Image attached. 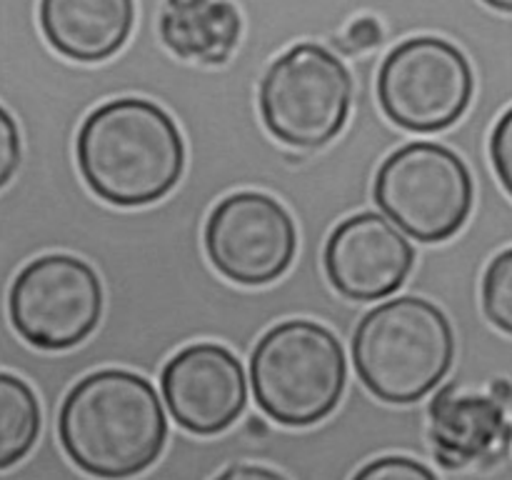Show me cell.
<instances>
[{"instance_id": "cell-14", "label": "cell", "mask_w": 512, "mask_h": 480, "mask_svg": "<svg viewBox=\"0 0 512 480\" xmlns=\"http://www.w3.org/2000/svg\"><path fill=\"white\" fill-rule=\"evenodd\" d=\"M243 35V15L235 0H165L160 38L183 60L220 65L235 53Z\"/></svg>"}, {"instance_id": "cell-7", "label": "cell", "mask_w": 512, "mask_h": 480, "mask_svg": "<svg viewBox=\"0 0 512 480\" xmlns=\"http://www.w3.org/2000/svg\"><path fill=\"white\" fill-rule=\"evenodd\" d=\"M473 93L475 78L465 53L435 35L398 43L378 70L380 108L413 133H435L458 123Z\"/></svg>"}, {"instance_id": "cell-16", "label": "cell", "mask_w": 512, "mask_h": 480, "mask_svg": "<svg viewBox=\"0 0 512 480\" xmlns=\"http://www.w3.org/2000/svg\"><path fill=\"white\" fill-rule=\"evenodd\" d=\"M480 293H483V310L490 323L512 335V248L490 260Z\"/></svg>"}, {"instance_id": "cell-11", "label": "cell", "mask_w": 512, "mask_h": 480, "mask_svg": "<svg viewBox=\"0 0 512 480\" xmlns=\"http://www.w3.org/2000/svg\"><path fill=\"white\" fill-rule=\"evenodd\" d=\"M325 273L340 295L373 303L393 295L415 265V248L378 213H358L335 225L325 243Z\"/></svg>"}, {"instance_id": "cell-2", "label": "cell", "mask_w": 512, "mask_h": 480, "mask_svg": "<svg viewBox=\"0 0 512 480\" xmlns=\"http://www.w3.org/2000/svg\"><path fill=\"white\" fill-rule=\"evenodd\" d=\"M75 158L88 188L118 208L165 198L185 170V143L168 110L145 98H115L83 120Z\"/></svg>"}, {"instance_id": "cell-21", "label": "cell", "mask_w": 512, "mask_h": 480, "mask_svg": "<svg viewBox=\"0 0 512 480\" xmlns=\"http://www.w3.org/2000/svg\"><path fill=\"white\" fill-rule=\"evenodd\" d=\"M350 38L355 40L358 48H370V45H378L380 40V28H378V20L373 18H363L350 28Z\"/></svg>"}, {"instance_id": "cell-22", "label": "cell", "mask_w": 512, "mask_h": 480, "mask_svg": "<svg viewBox=\"0 0 512 480\" xmlns=\"http://www.w3.org/2000/svg\"><path fill=\"white\" fill-rule=\"evenodd\" d=\"M490 8L500 10V13H512V0H483Z\"/></svg>"}, {"instance_id": "cell-18", "label": "cell", "mask_w": 512, "mask_h": 480, "mask_svg": "<svg viewBox=\"0 0 512 480\" xmlns=\"http://www.w3.org/2000/svg\"><path fill=\"white\" fill-rule=\"evenodd\" d=\"M490 160H493L495 175L512 198V105L500 115L490 135Z\"/></svg>"}, {"instance_id": "cell-12", "label": "cell", "mask_w": 512, "mask_h": 480, "mask_svg": "<svg viewBox=\"0 0 512 480\" xmlns=\"http://www.w3.org/2000/svg\"><path fill=\"white\" fill-rule=\"evenodd\" d=\"M433 453L445 468H465L498 458L510 443L503 400L463 385H445L430 403Z\"/></svg>"}, {"instance_id": "cell-19", "label": "cell", "mask_w": 512, "mask_h": 480, "mask_svg": "<svg viewBox=\"0 0 512 480\" xmlns=\"http://www.w3.org/2000/svg\"><path fill=\"white\" fill-rule=\"evenodd\" d=\"M20 130L13 115L0 105V190L10 183L20 165Z\"/></svg>"}, {"instance_id": "cell-10", "label": "cell", "mask_w": 512, "mask_h": 480, "mask_svg": "<svg viewBox=\"0 0 512 480\" xmlns=\"http://www.w3.org/2000/svg\"><path fill=\"white\" fill-rule=\"evenodd\" d=\"M165 405L183 430L218 435L243 415L248 380L233 350L195 343L175 353L160 373Z\"/></svg>"}, {"instance_id": "cell-15", "label": "cell", "mask_w": 512, "mask_h": 480, "mask_svg": "<svg viewBox=\"0 0 512 480\" xmlns=\"http://www.w3.org/2000/svg\"><path fill=\"white\" fill-rule=\"evenodd\" d=\"M43 425L35 390L23 378L0 370V470L18 465L35 448Z\"/></svg>"}, {"instance_id": "cell-13", "label": "cell", "mask_w": 512, "mask_h": 480, "mask_svg": "<svg viewBox=\"0 0 512 480\" xmlns=\"http://www.w3.org/2000/svg\"><path fill=\"white\" fill-rule=\"evenodd\" d=\"M38 18L50 48L78 63H100L128 43L135 0H40Z\"/></svg>"}, {"instance_id": "cell-5", "label": "cell", "mask_w": 512, "mask_h": 480, "mask_svg": "<svg viewBox=\"0 0 512 480\" xmlns=\"http://www.w3.org/2000/svg\"><path fill=\"white\" fill-rule=\"evenodd\" d=\"M258 100L273 138L290 148H323L348 123L353 75L325 45L298 43L265 70Z\"/></svg>"}, {"instance_id": "cell-20", "label": "cell", "mask_w": 512, "mask_h": 480, "mask_svg": "<svg viewBox=\"0 0 512 480\" xmlns=\"http://www.w3.org/2000/svg\"><path fill=\"white\" fill-rule=\"evenodd\" d=\"M213 480H288L278 470L268 468V465H253V463H235L225 468L223 473L215 475Z\"/></svg>"}, {"instance_id": "cell-1", "label": "cell", "mask_w": 512, "mask_h": 480, "mask_svg": "<svg viewBox=\"0 0 512 480\" xmlns=\"http://www.w3.org/2000/svg\"><path fill=\"white\" fill-rule=\"evenodd\" d=\"M58 438L85 475L128 480L163 455L168 420L150 380L105 368L68 390L58 413Z\"/></svg>"}, {"instance_id": "cell-6", "label": "cell", "mask_w": 512, "mask_h": 480, "mask_svg": "<svg viewBox=\"0 0 512 480\" xmlns=\"http://www.w3.org/2000/svg\"><path fill=\"white\" fill-rule=\"evenodd\" d=\"M373 198L410 238L443 243L470 218L475 185L468 165L455 150L415 140L380 163Z\"/></svg>"}, {"instance_id": "cell-4", "label": "cell", "mask_w": 512, "mask_h": 480, "mask_svg": "<svg viewBox=\"0 0 512 480\" xmlns=\"http://www.w3.org/2000/svg\"><path fill=\"white\" fill-rule=\"evenodd\" d=\"M348 360L333 330L315 320H283L255 343L250 385L258 408L285 428H308L338 408Z\"/></svg>"}, {"instance_id": "cell-3", "label": "cell", "mask_w": 512, "mask_h": 480, "mask_svg": "<svg viewBox=\"0 0 512 480\" xmlns=\"http://www.w3.org/2000/svg\"><path fill=\"white\" fill-rule=\"evenodd\" d=\"M455 360L448 315L418 295L375 305L353 333V363L360 383L383 403H418L433 393Z\"/></svg>"}, {"instance_id": "cell-8", "label": "cell", "mask_w": 512, "mask_h": 480, "mask_svg": "<svg viewBox=\"0 0 512 480\" xmlns=\"http://www.w3.org/2000/svg\"><path fill=\"white\" fill-rule=\"evenodd\" d=\"M15 333L40 350H70L95 333L103 285L85 260L65 253L30 260L8 293Z\"/></svg>"}, {"instance_id": "cell-17", "label": "cell", "mask_w": 512, "mask_h": 480, "mask_svg": "<svg viewBox=\"0 0 512 480\" xmlns=\"http://www.w3.org/2000/svg\"><path fill=\"white\" fill-rule=\"evenodd\" d=\"M350 480H438V475L408 455H380L365 463Z\"/></svg>"}, {"instance_id": "cell-9", "label": "cell", "mask_w": 512, "mask_h": 480, "mask_svg": "<svg viewBox=\"0 0 512 480\" xmlns=\"http://www.w3.org/2000/svg\"><path fill=\"white\" fill-rule=\"evenodd\" d=\"M205 250L215 270L233 283L265 285L293 265L298 228L273 195L240 190L210 210Z\"/></svg>"}]
</instances>
